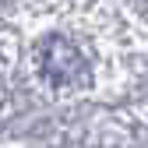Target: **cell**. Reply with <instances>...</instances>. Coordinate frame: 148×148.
Here are the masks:
<instances>
[{
    "instance_id": "6da1fadb",
    "label": "cell",
    "mask_w": 148,
    "mask_h": 148,
    "mask_svg": "<svg viewBox=\"0 0 148 148\" xmlns=\"http://www.w3.org/2000/svg\"><path fill=\"white\" fill-rule=\"evenodd\" d=\"M39 60H42L46 78L57 81V85H71V81H78L85 74V60H81L78 46L71 39H64V35H49L39 46Z\"/></svg>"
}]
</instances>
